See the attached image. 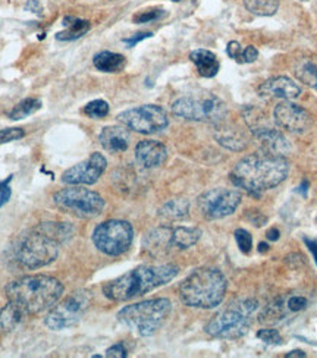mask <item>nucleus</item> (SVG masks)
Listing matches in <instances>:
<instances>
[{"label":"nucleus","instance_id":"7ed1b4c3","mask_svg":"<svg viewBox=\"0 0 317 358\" xmlns=\"http://www.w3.org/2000/svg\"><path fill=\"white\" fill-rule=\"evenodd\" d=\"M178 272L179 267L175 264L140 266L106 283L103 294L115 303L129 301L169 283L176 278Z\"/></svg>","mask_w":317,"mask_h":358},{"label":"nucleus","instance_id":"dca6fc26","mask_svg":"<svg viewBox=\"0 0 317 358\" xmlns=\"http://www.w3.org/2000/svg\"><path fill=\"white\" fill-rule=\"evenodd\" d=\"M135 159L146 169L157 168L168 159V148L156 140H143L135 147Z\"/></svg>","mask_w":317,"mask_h":358},{"label":"nucleus","instance_id":"72a5a7b5","mask_svg":"<svg viewBox=\"0 0 317 358\" xmlns=\"http://www.w3.org/2000/svg\"><path fill=\"white\" fill-rule=\"evenodd\" d=\"M160 17H163V10L162 9H150L146 12H140L134 17L135 24H146L150 21H156Z\"/></svg>","mask_w":317,"mask_h":358},{"label":"nucleus","instance_id":"a19ab883","mask_svg":"<svg viewBox=\"0 0 317 358\" xmlns=\"http://www.w3.org/2000/svg\"><path fill=\"white\" fill-rule=\"evenodd\" d=\"M152 36H153L152 33H139V34H134V36H131L129 38H125V40H124V43L127 44L128 48H134L135 44L140 43L141 40L148 38V37H152Z\"/></svg>","mask_w":317,"mask_h":358},{"label":"nucleus","instance_id":"20e7f679","mask_svg":"<svg viewBox=\"0 0 317 358\" xmlns=\"http://www.w3.org/2000/svg\"><path fill=\"white\" fill-rule=\"evenodd\" d=\"M5 294L24 315H40L49 311L60 300L64 285L48 275H28L10 282L5 288Z\"/></svg>","mask_w":317,"mask_h":358},{"label":"nucleus","instance_id":"6e6552de","mask_svg":"<svg viewBox=\"0 0 317 358\" xmlns=\"http://www.w3.org/2000/svg\"><path fill=\"white\" fill-rule=\"evenodd\" d=\"M172 112L187 121L220 124L226 116V104L215 94L203 93L175 100Z\"/></svg>","mask_w":317,"mask_h":358},{"label":"nucleus","instance_id":"c85d7f7f","mask_svg":"<svg viewBox=\"0 0 317 358\" xmlns=\"http://www.w3.org/2000/svg\"><path fill=\"white\" fill-rule=\"evenodd\" d=\"M40 109H41V100L36 99V97H28V99H24L22 101H20L17 106H15L9 112L8 116L12 119V121H20V119H24L29 115H33Z\"/></svg>","mask_w":317,"mask_h":358},{"label":"nucleus","instance_id":"ea45409f","mask_svg":"<svg viewBox=\"0 0 317 358\" xmlns=\"http://www.w3.org/2000/svg\"><path fill=\"white\" fill-rule=\"evenodd\" d=\"M306 306H307V300L304 296H293V298H290V301H288V307L293 311L303 310V308H306Z\"/></svg>","mask_w":317,"mask_h":358},{"label":"nucleus","instance_id":"f257e3e1","mask_svg":"<svg viewBox=\"0 0 317 358\" xmlns=\"http://www.w3.org/2000/svg\"><path fill=\"white\" fill-rule=\"evenodd\" d=\"M288 173V160L283 156L263 152L241 159L231 172V181L251 196H259L263 191L283 182Z\"/></svg>","mask_w":317,"mask_h":358},{"label":"nucleus","instance_id":"393cba45","mask_svg":"<svg viewBox=\"0 0 317 358\" xmlns=\"http://www.w3.org/2000/svg\"><path fill=\"white\" fill-rule=\"evenodd\" d=\"M215 137H216V141L225 148H228V150L239 152V150H244L247 145V141L243 134L237 131L235 128H220L216 131Z\"/></svg>","mask_w":317,"mask_h":358},{"label":"nucleus","instance_id":"ddd939ff","mask_svg":"<svg viewBox=\"0 0 317 358\" xmlns=\"http://www.w3.org/2000/svg\"><path fill=\"white\" fill-rule=\"evenodd\" d=\"M241 199H243L241 192L237 189L213 188L203 192L197 200V204L199 210L206 219L215 220L232 215L238 208Z\"/></svg>","mask_w":317,"mask_h":358},{"label":"nucleus","instance_id":"f8f14e48","mask_svg":"<svg viewBox=\"0 0 317 358\" xmlns=\"http://www.w3.org/2000/svg\"><path fill=\"white\" fill-rule=\"evenodd\" d=\"M118 121L127 128L146 134V136L160 132L169 125L168 115L156 104H144V106L125 110L118 115Z\"/></svg>","mask_w":317,"mask_h":358},{"label":"nucleus","instance_id":"1a4fd4ad","mask_svg":"<svg viewBox=\"0 0 317 358\" xmlns=\"http://www.w3.org/2000/svg\"><path fill=\"white\" fill-rule=\"evenodd\" d=\"M53 203L59 210L81 219L97 217L104 208V200L99 192L80 187L57 191L53 196Z\"/></svg>","mask_w":317,"mask_h":358},{"label":"nucleus","instance_id":"39448f33","mask_svg":"<svg viewBox=\"0 0 317 358\" xmlns=\"http://www.w3.org/2000/svg\"><path fill=\"white\" fill-rule=\"evenodd\" d=\"M226 278L219 268L199 267L179 285V298L185 306L195 308H215L225 298Z\"/></svg>","mask_w":317,"mask_h":358},{"label":"nucleus","instance_id":"f03ea898","mask_svg":"<svg viewBox=\"0 0 317 358\" xmlns=\"http://www.w3.org/2000/svg\"><path fill=\"white\" fill-rule=\"evenodd\" d=\"M71 235L72 228L66 223H41L21 240L17 248V260L28 271L49 266L57 259L60 244L68 241Z\"/></svg>","mask_w":317,"mask_h":358},{"label":"nucleus","instance_id":"b1692460","mask_svg":"<svg viewBox=\"0 0 317 358\" xmlns=\"http://www.w3.org/2000/svg\"><path fill=\"white\" fill-rule=\"evenodd\" d=\"M294 73L301 83L317 90V59H300L294 66Z\"/></svg>","mask_w":317,"mask_h":358},{"label":"nucleus","instance_id":"9d476101","mask_svg":"<svg viewBox=\"0 0 317 358\" xmlns=\"http://www.w3.org/2000/svg\"><path fill=\"white\" fill-rule=\"evenodd\" d=\"M93 295L88 291H75L62 303H56L44 317V324L50 331H64L77 324L92 304Z\"/></svg>","mask_w":317,"mask_h":358},{"label":"nucleus","instance_id":"a18cd8bd","mask_svg":"<svg viewBox=\"0 0 317 358\" xmlns=\"http://www.w3.org/2000/svg\"><path fill=\"white\" fill-rule=\"evenodd\" d=\"M295 357L304 358V357H306V352H303L301 350H297V351H293V352H290V354H286V355H285V358H295Z\"/></svg>","mask_w":317,"mask_h":358},{"label":"nucleus","instance_id":"f704fd0d","mask_svg":"<svg viewBox=\"0 0 317 358\" xmlns=\"http://www.w3.org/2000/svg\"><path fill=\"white\" fill-rule=\"evenodd\" d=\"M258 338L269 345H279L282 344V338L275 329H262L258 332Z\"/></svg>","mask_w":317,"mask_h":358},{"label":"nucleus","instance_id":"c9c22d12","mask_svg":"<svg viewBox=\"0 0 317 358\" xmlns=\"http://www.w3.org/2000/svg\"><path fill=\"white\" fill-rule=\"evenodd\" d=\"M10 181H12V175L3 181H0V208H2L12 196V188H10Z\"/></svg>","mask_w":317,"mask_h":358},{"label":"nucleus","instance_id":"473e14b6","mask_svg":"<svg viewBox=\"0 0 317 358\" xmlns=\"http://www.w3.org/2000/svg\"><path fill=\"white\" fill-rule=\"evenodd\" d=\"M25 137V131L21 128H6L0 129V145L17 141Z\"/></svg>","mask_w":317,"mask_h":358},{"label":"nucleus","instance_id":"37998d69","mask_svg":"<svg viewBox=\"0 0 317 358\" xmlns=\"http://www.w3.org/2000/svg\"><path fill=\"white\" fill-rule=\"evenodd\" d=\"M25 9L33 10V12H36V13H40V12H41V6H40V3L37 2V0H29V2L25 5Z\"/></svg>","mask_w":317,"mask_h":358},{"label":"nucleus","instance_id":"a211bd4d","mask_svg":"<svg viewBox=\"0 0 317 358\" xmlns=\"http://www.w3.org/2000/svg\"><path fill=\"white\" fill-rule=\"evenodd\" d=\"M99 141L106 152L122 153L128 150L131 136L128 129L122 127H106L100 132Z\"/></svg>","mask_w":317,"mask_h":358},{"label":"nucleus","instance_id":"423d86ee","mask_svg":"<svg viewBox=\"0 0 317 358\" xmlns=\"http://www.w3.org/2000/svg\"><path fill=\"white\" fill-rule=\"evenodd\" d=\"M171 311L172 304L168 298H155L124 307L118 313V320L134 334L152 336L163 326Z\"/></svg>","mask_w":317,"mask_h":358},{"label":"nucleus","instance_id":"5701e85b","mask_svg":"<svg viewBox=\"0 0 317 358\" xmlns=\"http://www.w3.org/2000/svg\"><path fill=\"white\" fill-rule=\"evenodd\" d=\"M64 25L65 29L64 31H60L56 34V38L59 41H72V40H77L80 37H83L84 34H87L90 31V24L85 20H78V18H72L68 17L64 20Z\"/></svg>","mask_w":317,"mask_h":358},{"label":"nucleus","instance_id":"79ce46f5","mask_svg":"<svg viewBox=\"0 0 317 358\" xmlns=\"http://www.w3.org/2000/svg\"><path fill=\"white\" fill-rule=\"evenodd\" d=\"M304 243L307 244L309 250L311 251V255H313V257H314V260L317 263V241L310 240V238H304Z\"/></svg>","mask_w":317,"mask_h":358},{"label":"nucleus","instance_id":"a878e982","mask_svg":"<svg viewBox=\"0 0 317 358\" xmlns=\"http://www.w3.org/2000/svg\"><path fill=\"white\" fill-rule=\"evenodd\" d=\"M172 247V229L171 228H157L150 232L146 238V248L152 251L153 255L163 252L166 248Z\"/></svg>","mask_w":317,"mask_h":358},{"label":"nucleus","instance_id":"09e8293b","mask_svg":"<svg viewBox=\"0 0 317 358\" xmlns=\"http://www.w3.org/2000/svg\"><path fill=\"white\" fill-rule=\"evenodd\" d=\"M316 222H317V219H316Z\"/></svg>","mask_w":317,"mask_h":358},{"label":"nucleus","instance_id":"0eeeda50","mask_svg":"<svg viewBox=\"0 0 317 358\" xmlns=\"http://www.w3.org/2000/svg\"><path fill=\"white\" fill-rule=\"evenodd\" d=\"M258 308L254 300H239L219 311L207 324L206 332L219 339H237L244 336L250 327V317Z\"/></svg>","mask_w":317,"mask_h":358},{"label":"nucleus","instance_id":"58836bf2","mask_svg":"<svg viewBox=\"0 0 317 358\" xmlns=\"http://www.w3.org/2000/svg\"><path fill=\"white\" fill-rule=\"evenodd\" d=\"M127 355H128V351L124 347V344H116L106 351V357L109 358H125Z\"/></svg>","mask_w":317,"mask_h":358},{"label":"nucleus","instance_id":"4468645a","mask_svg":"<svg viewBox=\"0 0 317 358\" xmlns=\"http://www.w3.org/2000/svg\"><path fill=\"white\" fill-rule=\"evenodd\" d=\"M108 160L101 153H93L84 162L69 168L62 173V182L68 185H93L104 173Z\"/></svg>","mask_w":317,"mask_h":358},{"label":"nucleus","instance_id":"2f4dec72","mask_svg":"<svg viewBox=\"0 0 317 358\" xmlns=\"http://www.w3.org/2000/svg\"><path fill=\"white\" fill-rule=\"evenodd\" d=\"M235 241L239 247V250L244 252V255H248L253 247V238L251 234L246 229H237L235 231Z\"/></svg>","mask_w":317,"mask_h":358},{"label":"nucleus","instance_id":"7c9ffc66","mask_svg":"<svg viewBox=\"0 0 317 358\" xmlns=\"http://www.w3.org/2000/svg\"><path fill=\"white\" fill-rule=\"evenodd\" d=\"M83 112L88 117L101 119V117L109 115V103L104 101V100H100V99L99 100H93V101H90L87 104Z\"/></svg>","mask_w":317,"mask_h":358},{"label":"nucleus","instance_id":"de8ad7c7","mask_svg":"<svg viewBox=\"0 0 317 358\" xmlns=\"http://www.w3.org/2000/svg\"><path fill=\"white\" fill-rule=\"evenodd\" d=\"M172 2H179V0H172Z\"/></svg>","mask_w":317,"mask_h":358},{"label":"nucleus","instance_id":"412c9836","mask_svg":"<svg viewBox=\"0 0 317 358\" xmlns=\"http://www.w3.org/2000/svg\"><path fill=\"white\" fill-rule=\"evenodd\" d=\"M93 65L96 66V69H99L101 72L115 73V72L124 71V68L127 65V59L119 53L104 50V52H100L94 56Z\"/></svg>","mask_w":317,"mask_h":358},{"label":"nucleus","instance_id":"bb28decb","mask_svg":"<svg viewBox=\"0 0 317 358\" xmlns=\"http://www.w3.org/2000/svg\"><path fill=\"white\" fill-rule=\"evenodd\" d=\"M202 231L199 228L178 227L172 229V247L179 250H187L199 243Z\"/></svg>","mask_w":317,"mask_h":358},{"label":"nucleus","instance_id":"c756f323","mask_svg":"<svg viewBox=\"0 0 317 358\" xmlns=\"http://www.w3.org/2000/svg\"><path fill=\"white\" fill-rule=\"evenodd\" d=\"M244 5L248 12L260 17H272L279 8L278 0H244Z\"/></svg>","mask_w":317,"mask_h":358},{"label":"nucleus","instance_id":"6ab92c4d","mask_svg":"<svg viewBox=\"0 0 317 358\" xmlns=\"http://www.w3.org/2000/svg\"><path fill=\"white\" fill-rule=\"evenodd\" d=\"M251 132L253 136L262 143L263 152L276 156H283L286 152H290L288 141H286V138L276 129L262 127L258 129H253Z\"/></svg>","mask_w":317,"mask_h":358},{"label":"nucleus","instance_id":"2eb2a0df","mask_svg":"<svg viewBox=\"0 0 317 358\" xmlns=\"http://www.w3.org/2000/svg\"><path fill=\"white\" fill-rule=\"evenodd\" d=\"M274 121L281 129L293 134H304L311 127L310 113L290 100H283L276 104Z\"/></svg>","mask_w":317,"mask_h":358},{"label":"nucleus","instance_id":"c03bdc74","mask_svg":"<svg viewBox=\"0 0 317 358\" xmlns=\"http://www.w3.org/2000/svg\"><path fill=\"white\" fill-rule=\"evenodd\" d=\"M267 240L269 241H278L279 240V231L276 228H272L267 231Z\"/></svg>","mask_w":317,"mask_h":358},{"label":"nucleus","instance_id":"9b49d317","mask_svg":"<svg viewBox=\"0 0 317 358\" xmlns=\"http://www.w3.org/2000/svg\"><path fill=\"white\" fill-rule=\"evenodd\" d=\"M134 240V229L127 220H106L94 229L93 244L106 256H120L127 252Z\"/></svg>","mask_w":317,"mask_h":358},{"label":"nucleus","instance_id":"aec40b11","mask_svg":"<svg viewBox=\"0 0 317 358\" xmlns=\"http://www.w3.org/2000/svg\"><path fill=\"white\" fill-rule=\"evenodd\" d=\"M190 59L195 65V68H197L200 76L204 78H213L219 72L220 65H219L218 57L210 50H206V49L194 50V52H191Z\"/></svg>","mask_w":317,"mask_h":358},{"label":"nucleus","instance_id":"49530a36","mask_svg":"<svg viewBox=\"0 0 317 358\" xmlns=\"http://www.w3.org/2000/svg\"><path fill=\"white\" fill-rule=\"evenodd\" d=\"M269 250V247H267V244H265V243H262L260 245H259V251L260 252H266Z\"/></svg>","mask_w":317,"mask_h":358},{"label":"nucleus","instance_id":"4be33fe9","mask_svg":"<svg viewBox=\"0 0 317 358\" xmlns=\"http://www.w3.org/2000/svg\"><path fill=\"white\" fill-rule=\"evenodd\" d=\"M24 317V311L12 301L0 310V335H6L17 327Z\"/></svg>","mask_w":317,"mask_h":358},{"label":"nucleus","instance_id":"f3484780","mask_svg":"<svg viewBox=\"0 0 317 358\" xmlns=\"http://www.w3.org/2000/svg\"><path fill=\"white\" fill-rule=\"evenodd\" d=\"M259 94L266 99H282L294 100L300 97L301 88L288 77H275L265 81L259 87Z\"/></svg>","mask_w":317,"mask_h":358},{"label":"nucleus","instance_id":"4c0bfd02","mask_svg":"<svg viewBox=\"0 0 317 358\" xmlns=\"http://www.w3.org/2000/svg\"><path fill=\"white\" fill-rule=\"evenodd\" d=\"M259 52L254 46H248L243 50V55H241V64H253L258 61Z\"/></svg>","mask_w":317,"mask_h":358},{"label":"nucleus","instance_id":"e433bc0d","mask_svg":"<svg viewBox=\"0 0 317 358\" xmlns=\"http://www.w3.org/2000/svg\"><path fill=\"white\" fill-rule=\"evenodd\" d=\"M226 53L231 59H234L235 62L241 64V55H243V49H241L238 41H230L228 48H226Z\"/></svg>","mask_w":317,"mask_h":358},{"label":"nucleus","instance_id":"cd10ccee","mask_svg":"<svg viewBox=\"0 0 317 358\" xmlns=\"http://www.w3.org/2000/svg\"><path fill=\"white\" fill-rule=\"evenodd\" d=\"M190 213V203L184 199H175L169 200L168 203H164L160 208L159 215L164 219L169 220H178V219H184Z\"/></svg>","mask_w":317,"mask_h":358}]
</instances>
